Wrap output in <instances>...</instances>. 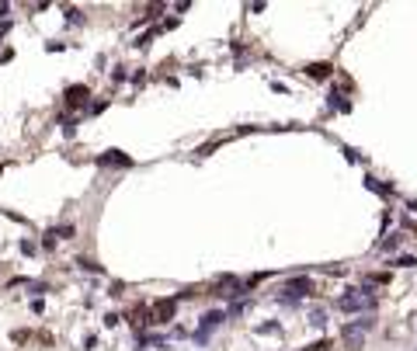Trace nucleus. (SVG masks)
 <instances>
[{"label": "nucleus", "mask_w": 417, "mask_h": 351, "mask_svg": "<svg viewBox=\"0 0 417 351\" xmlns=\"http://www.w3.org/2000/svg\"><path fill=\"white\" fill-rule=\"evenodd\" d=\"M7 31H11V21H0V38H4Z\"/></svg>", "instance_id": "f8f14e48"}, {"label": "nucleus", "mask_w": 417, "mask_h": 351, "mask_svg": "<svg viewBox=\"0 0 417 351\" xmlns=\"http://www.w3.org/2000/svg\"><path fill=\"white\" fill-rule=\"evenodd\" d=\"M275 330H278V324H261L257 327V334H275Z\"/></svg>", "instance_id": "9d476101"}, {"label": "nucleus", "mask_w": 417, "mask_h": 351, "mask_svg": "<svg viewBox=\"0 0 417 351\" xmlns=\"http://www.w3.org/2000/svg\"><path fill=\"white\" fill-rule=\"evenodd\" d=\"M66 21H73V25H80V11H77V7H70V11H66Z\"/></svg>", "instance_id": "1a4fd4ad"}, {"label": "nucleus", "mask_w": 417, "mask_h": 351, "mask_svg": "<svg viewBox=\"0 0 417 351\" xmlns=\"http://www.w3.org/2000/svg\"><path fill=\"white\" fill-rule=\"evenodd\" d=\"M306 73H310V76H327L330 66H327V63H313V66H306Z\"/></svg>", "instance_id": "423d86ee"}, {"label": "nucleus", "mask_w": 417, "mask_h": 351, "mask_svg": "<svg viewBox=\"0 0 417 351\" xmlns=\"http://www.w3.org/2000/svg\"><path fill=\"white\" fill-rule=\"evenodd\" d=\"M393 264H396V268H417V257H410V254H403V257H396Z\"/></svg>", "instance_id": "6e6552de"}, {"label": "nucleus", "mask_w": 417, "mask_h": 351, "mask_svg": "<svg viewBox=\"0 0 417 351\" xmlns=\"http://www.w3.org/2000/svg\"><path fill=\"white\" fill-rule=\"evenodd\" d=\"M87 98H91V91H87L84 84H73V87L66 91V104H70V108H80V104H87Z\"/></svg>", "instance_id": "20e7f679"}, {"label": "nucleus", "mask_w": 417, "mask_h": 351, "mask_svg": "<svg viewBox=\"0 0 417 351\" xmlns=\"http://www.w3.org/2000/svg\"><path fill=\"white\" fill-rule=\"evenodd\" d=\"M310 292H313L310 278H292V282L282 285V299H285V302H299V299H306Z\"/></svg>", "instance_id": "f03ea898"}, {"label": "nucleus", "mask_w": 417, "mask_h": 351, "mask_svg": "<svg viewBox=\"0 0 417 351\" xmlns=\"http://www.w3.org/2000/svg\"><path fill=\"white\" fill-rule=\"evenodd\" d=\"M98 164H101V167H129L132 160L125 157V153H122V150H108V153H104V157H101Z\"/></svg>", "instance_id": "39448f33"}, {"label": "nucleus", "mask_w": 417, "mask_h": 351, "mask_svg": "<svg viewBox=\"0 0 417 351\" xmlns=\"http://www.w3.org/2000/svg\"><path fill=\"white\" fill-rule=\"evenodd\" d=\"M400 244H403V237H400V233H393V237H390V240H383L379 247H383V251H396Z\"/></svg>", "instance_id": "0eeeda50"}, {"label": "nucleus", "mask_w": 417, "mask_h": 351, "mask_svg": "<svg viewBox=\"0 0 417 351\" xmlns=\"http://www.w3.org/2000/svg\"><path fill=\"white\" fill-rule=\"evenodd\" d=\"M222 320H226V309H209V313L198 320V330H195V344H205V341H209V334H212V330H216Z\"/></svg>", "instance_id": "f257e3e1"}, {"label": "nucleus", "mask_w": 417, "mask_h": 351, "mask_svg": "<svg viewBox=\"0 0 417 351\" xmlns=\"http://www.w3.org/2000/svg\"><path fill=\"white\" fill-rule=\"evenodd\" d=\"M362 282H375V285H379V282H390V275H365Z\"/></svg>", "instance_id": "9b49d317"}, {"label": "nucleus", "mask_w": 417, "mask_h": 351, "mask_svg": "<svg viewBox=\"0 0 417 351\" xmlns=\"http://www.w3.org/2000/svg\"><path fill=\"white\" fill-rule=\"evenodd\" d=\"M171 320H174V299H160V302H153V309H149V324L164 327V324H171Z\"/></svg>", "instance_id": "7ed1b4c3"}]
</instances>
